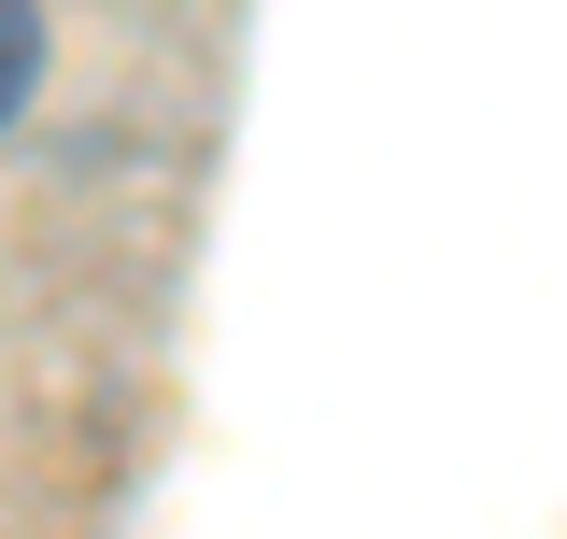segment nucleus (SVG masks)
<instances>
[{"label": "nucleus", "instance_id": "f257e3e1", "mask_svg": "<svg viewBox=\"0 0 567 539\" xmlns=\"http://www.w3.org/2000/svg\"><path fill=\"white\" fill-rule=\"evenodd\" d=\"M29 71H43V14H29V0H0V129H14Z\"/></svg>", "mask_w": 567, "mask_h": 539}]
</instances>
